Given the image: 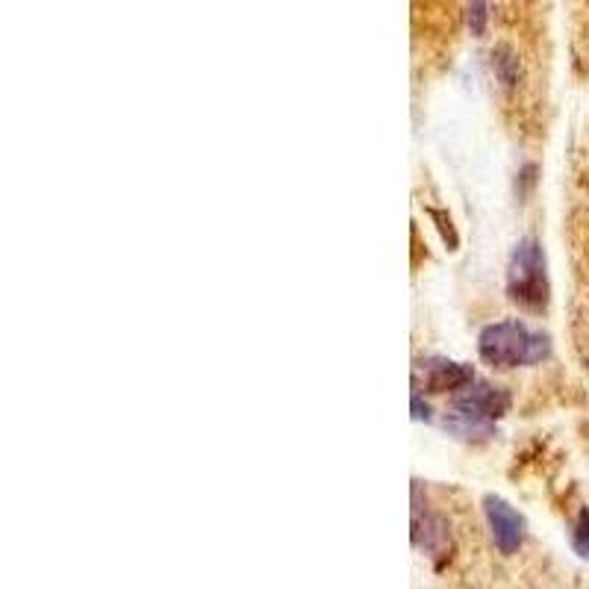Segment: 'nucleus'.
<instances>
[{
    "label": "nucleus",
    "mask_w": 589,
    "mask_h": 589,
    "mask_svg": "<svg viewBox=\"0 0 589 589\" xmlns=\"http://www.w3.org/2000/svg\"><path fill=\"white\" fill-rule=\"evenodd\" d=\"M483 513H486V522H490L493 540L502 554H516V551L522 549L525 519L513 510L510 504L502 502V498H486L483 502Z\"/></svg>",
    "instance_id": "4"
},
{
    "label": "nucleus",
    "mask_w": 589,
    "mask_h": 589,
    "mask_svg": "<svg viewBox=\"0 0 589 589\" xmlns=\"http://www.w3.org/2000/svg\"><path fill=\"white\" fill-rule=\"evenodd\" d=\"M549 351L551 345L545 333H537L516 319L495 321L478 337V354L495 368L537 366L549 357Z\"/></svg>",
    "instance_id": "1"
},
{
    "label": "nucleus",
    "mask_w": 589,
    "mask_h": 589,
    "mask_svg": "<svg viewBox=\"0 0 589 589\" xmlns=\"http://www.w3.org/2000/svg\"><path fill=\"white\" fill-rule=\"evenodd\" d=\"M431 215H434L436 222H439V231H443L445 239L451 242V248H455V245H457V236H455V231H451V222H448V219H445L443 213H436V210H431Z\"/></svg>",
    "instance_id": "9"
},
{
    "label": "nucleus",
    "mask_w": 589,
    "mask_h": 589,
    "mask_svg": "<svg viewBox=\"0 0 589 589\" xmlns=\"http://www.w3.org/2000/svg\"><path fill=\"white\" fill-rule=\"evenodd\" d=\"M486 19H490V0H469V30H472V36H483Z\"/></svg>",
    "instance_id": "7"
},
{
    "label": "nucleus",
    "mask_w": 589,
    "mask_h": 589,
    "mask_svg": "<svg viewBox=\"0 0 589 589\" xmlns=\"http://www.w3.org/2000/svg\"><path fill=\"white\" fill-rule=\"evenodd\" d=\"M572 545L578 551L580 557H589V513H580L578 525H575V531H572Z\"/></svg>",
    "instance_id": "8"
},
{
    "label": "nucleus",
    "mask_w": 589,
    "mask_h": 589,
    "mask_svg": "<svg viewBox=\"0 0 589 589\" xmlns=\"http://www.w3.org/2000/svg\"><path fill=\"white\" fill-rule=\"evenodd\" d=\"M507 292L513 304L531 313H542L549 307V274H545V254L540 242L522 239L516 245L507 271Z\"/></svg>",
    "instance_id": "3"
},
{
    "label": "nucleus",
    "mask_w": 589,
    "mask_h": 589,
    "mask_svg": "<svg viewBox=\"0 0 589 589\" xmlns=\"http://www.w3.org/2000/svg\"><path fill=\"white\" fill-rule=\"evenodd\" d=\"M510 410V392H504L490 384H469V387L455 398V413L445 419V427H451L455 434L463 439L472 436H486L493 434V422L502 419Z\"/></svg>",
    "instance_id": "2"
},
{
    "label": "nucleus",
    "mask_w": 589,
    "mask_h": 589,
    "mask_svg": "<svg viewBox=\"0 0 589 589\" xmlns=\"http://www.w3.org/2000/svg\"><path fill=\"white\" fill-rule=\"evenodd\" d=\"M474 380L472 366H463V363H448V360H436L431 363L425 372V387L431 392H457V389H466Z\"/></svg>",
    "instance_id": "5"
},
{
    "label": "nucleus",
    "mask_w": 589,
    "mask_h": 589,
    "mask_svg": "<svg viewBox=\"0 0 589 589\" xmlns=\"http://www.w3.org/2000/svg\"><path fill=\"white\" fill-rule=\"evenodd\" d=\"M493 71L504 89H516L519 86V80H522V66H519V57H516L510 48L493 50Z\"/></svg>",
    "instance_id": "6"
},
{
    "label": "nucleus",
    "mask_w": 589,
    "mask_h": 589,
    "mask_svg": "<svg viewBox=\"0 0 589 589\" xmlns=\"http://www.w3.org/2000/svg\"><path fill=\"white\" fill-rule=\"evenodd\" d=\"M413 419H431L427 404L422 407V392H413Z\"/></svg>",
    "instance_id": "10"
}]
</instances>
